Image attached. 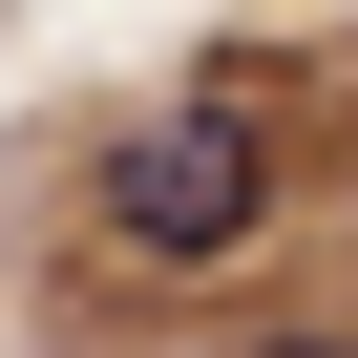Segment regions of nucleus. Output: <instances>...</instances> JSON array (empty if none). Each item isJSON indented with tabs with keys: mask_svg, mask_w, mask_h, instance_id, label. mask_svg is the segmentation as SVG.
Wrapping results in <instances>:
<instances>
[{
	"mask_svg": "<svg viewBox=\"0 0 358 358\" xmlns=\"http://www.w3.org/2000/svg\"><path fill=\"white\" fill-rule=\"evenodd\" d=\"M232 358H358V337H337V316H295V337H232Z\"/></svg>",
	"mask_w": 358,
	"mask_h": 358,
	"instance_id": "obj_2",
	"label": "nucleus"
},
{
	"mask_svg": "<svg viewBox=\"0 0 358 358\" xmlns=\"http://www.w3.org/2000/svg\"><path fill=\"white\" fill-rule=\"evenodd\" d=\"M253 232H274V106H253L232 64L106 127V169H85V253H106L127 295H190V274H232Z\"/></svg>",
	"mask_w": 358,
	"mask_h": 358,
	"instance_id": "obj_1",
	"label": "nucleus"
}]
</instances>
